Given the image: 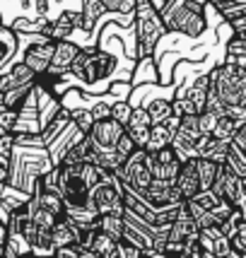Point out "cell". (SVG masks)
I'll return each instance as SVG.
<instances>
[{"label": "cell", "mask_w": 246, "mask_h": 258, "mask_svg": "<svg viewBox=\"0 0 246 258\" xmlns=\"http://www.w3.org/2000/svg\"><path fill=\"white\" fill-rule=\"evenodd\" d=\"M208 10H210L208 0H167L159 12L169 34L201 39L208 32Z\"/></svg>", "instance_id": "1"}, {"label": "cell", "mask_w": 246, "mask_h": 258, "mask_svg": "<svg viewBox=\"0 0 246 258\" xmlns=\"http://www.w3.org/2000/svg\"><path fill=\"white\" fill-rule=\"evenodd\" d=\"M135 56L140 60L155 56L157 44L169 34L167 24L162 20V12L152 0H138L135 8Z\"/></svg>", "instance_id": "2"}, {"label": "cell", "mask_w": 246, "mask_h": 258, "mask_svg": "<svg viewBox=\"0 0 246 258\" xmlns=\"http://www.w3.org/2000/svg\"><path fill=\"white\" fill-rule=\"evenodd\" d=\"M116 68H118V58L113 53L104 51L101 46H82L80 56L73 63L70 78L82 82L85 87H94L97 82L111 80Z\"/></svg>", "instance_id": "3"}, {"label": "cell", "mask_w": 246, "mask_h": 258, "mask_svg": "<svg viewBox=\"0 0 246 258\" xmlns=\"http://www.w3.org/2000/svg\"><path fill=\"white\" fill-rule=\"evenodd\" d=\"M99 215H126V183L118 174L109 171L106 179L90 191V203Z\"/></svg>", "instance_id": "4"}, {"label": "cell", "mask_w": 246, "mask_h": 258, "mask_svg": "<svg viewBox=\"0 0 246 258\" xmlns=\"http://www.w3.org/2000/svg\"><path fill=\"white\" fill-rule=\"evenodd\" d=\"M118 176L126 183V188L145 193L152 186V181H155V174H152V152L135 150L133 155L128 157L126 167L118 171Z\"/></svg>", "instance_id": "5"}, {"label": "cell", "mask_w": 246, "mask_h": 258, "mask_svg": "<svg viewBox=\"0 0 246 258\" xmlns=\"http://www.w3.org/2000/svg\"><path fill=\"white\" fill-rule=\"evenodd\" d=\"M80 51H82V46L75 44L73 39H68V41H56V51H53L51 68H48V73H46L44 78H39V80L51 90V85H56V82H60L66 75H70L73 63H75V58L80 56Z\"/></svg>", "instance_id": "6"}, {"label": "cell", "mask_w": 246, "mask_h": 258, "mask_svg": "<svg viewBox=\"0 0 246 258\" xmlns=\"http://www.w3.org/2000/svg\"><path fill=\"white\" fill-rule=\"evenodd\" d=\"M53 51H56V41H51V39L44 36V34H36L32 44L24 48L22 63H27L39 78H44L46 73H48V68H51Z\"/></svg>", "instance_id": "7"}, {"label": "cell", "mask_w": 246, "mask_h": 258, "mask_svg": "<svg viewBox=\"0 0 246 258\" xmlns=\"http://www.w3.org/2000/svg\"><path fill=\"white\" fill-rule=\"evenodd\" d=\"M87 138L92 140L94 150H118L121 140L126 138V125L118 123L116 118H104L92 125Z\"/></svg>", "instance_id": "8"}, {"label": "cell", "mask_w": 246, "mask_h": 258, "mask_svg": "<svg viewBox=\"0 0 246 258\" xmlns=\"http://www.w3.org/2000/svg\"><path fill=\"white\" fill-rule=\"evenodd\" d=\"M213 193H217L227 205L239 208V203L244 201V176H239L229 164H224L220 171V179L213 186Z\"/></svg>", "instance_id": "9"}, {"label": "cell", "mask_w": 246, "mask_h": 258, "mask_svg": "<svg viewBox=\"0 0 246 258\" xmlns=\"http://www.w3.org/2000/svg\"><path fill=\"white\" fill-rule=\"evenodd\" d=\"M198 244H201L205 258H229L232 251H234L232 239L222 232V227H205V229H201Z\"/></svg>", "instance_id": "10"}, {"label": "cell", "mask_w": 246, "mask_h": 258, "mask_svg": "<svg viewBox=\"0 0 246 258\" xmlns=\"http://www.w3.org/2000/svg\"><path fill=\"white\" fill-rule=\"evenodd\" d=\"M181 167H183V162H181L179 152L171 147H164V150H159L152 155V174H155L157 181H169V183H176L181 174Z\"/></svg>", "instance_id": "11"}, {"label": "cell", "mask_w": 246, "mask_h": 258, "mask_svg": "<svg viewBox=\"0 0 246 258\" xmlns=\"http://www.w3.org/2000/svg\"><path fill=\"white\" fill-rule=\"evenodd\" d=\"M78 29H82V12L63 10L56 20H51V24L46 27L44 36H48L51 41H68Z\"/></svg>", "instance_id": "12"}, {"label": "cell", "mask_w": 246, "mask_h": 258, "mask_svg": "<svg viewBox=\"0 0 246 258\" xmlns=\"http://www.w3.org/2000/svg\"><path fill=\"white\" fill-rule=\"evenodd\" d=\"M143 198H145L155 210H159V208H169V205H181L183 201V196L179 193V188H176V183H169V181H152V186L147 188L145 193H140Z\"/></svg>", "instance_id": "13"}, {"label": "cell", "mask_w": 246, "mask_h": 258, "mask_svg": "<svg viewBox=\"0 0 246 258\" xmlns=\"http://www.w3.org/2000/svg\"><path fill=\"white\" fill-rule=\"evenodd\" d=\"M36 82H39V75L27 63L17 60L8 73L0 75V94H5L10 90H20V87H29V85H36Z\"/></svg>", "instance_id": "14"}, {"label": "cell", "mask_w": 246, "mask_h": 258, "mask_svg": "<svg viewBox=\"0 0 246 258\" xmlns=\"http://www.w3.org/2000/svg\"><path fill=\"white\" fill-rule=\"evenodd\" d=\"M176 188L183 196V201H193L196 196L203 193V183H201V171H198V159H189L183 162L181 174L176 179Z\"/></svg>", "instance_id": "15"}, {"label": "cell", "mask_w": 246, "mask_h": 258, "mask_svg": "<svg viewBox=\"0 0 246 258\" xmlns=\"http://www.w3.org/2000/svg\"><path fill=\"white\" fill-rule=\"evenodd\" d=\"M51 239H53V246L58 248H66V246H80L82 244V229H80L75 222H70L68 217H63L53 232H51Z\"/></svg>", "instance_id": "16"}, {"label": "cell", "mask_w": 246, "mask_h": 258, "mask_svg": "<svg viewBox=\"0 0 246 258\" xmlns=\"http://www.w3.org/2000/svg\"><path fill=\"white\" fill-rule=\"evenodd\" d=\"M0 41H3V56H0V68H3V73H8L15 63H12V58H15V51L20 48V34L12 29L10 24H5L3 29H0Z\"/></svg>", "instance_id": "17"}, {"label": "cell", "mask_w": 246, "mask_h": 258, "mask_svg": "<svg viewBox=\"0 0 246 258\" xmlns=\"http://www.w3.org/2000/svg\"><path fill=\"white\" fill-rule=\"evenodd\" d=\"M80 12H82V32H94V29H99L97 22H99L104 15H111L101 0H82Z\"/></svg>", "instance_id": "18"}, {"label": "cell", "mask_w": 246, "mask_h": 258, "mask_svg": "<svg viewBox=\"0 0 246 258\" xmlns=\"http://www.w3.org/2000/svg\"><path fill=\"white\" fill-rule=\"evenodd\" d=\"M143 106L152 116V123L155 125H164L174 116V97H155V99L145 101Z\"/></svg>", "instance_id": "19"}, {"label": "cell", "mask_w": 246, "mask_h": 258, "mask_svg": "<svg viewBox=\"0 0 246 258\" xmlns=\"http://www.w3.org/2000/svg\"><path fill=\"white\" fill-rule=\"evenodd\" d=\"M183 97H189L201 113L205 111L208 109V99H210V75H198L193 80V85L183 92Z\"/></svg>", "instance_id": "20"}, {"label": "cell", "mask_w": 246, "mask_h": 258, "mask_svg": "<svg viewBox=\"0 0 246 258\" xmlns=\"http://www.w3.org/2000/svg\"><path fill=\"white\" fill-rule=\"evenodd\" d=\"M99 232L109 234L118 244H123V239H126V215H101Z\"/></svg>", "instance_id": "21"}, {"label": "cell", "mask_w": 246, "mask_h": 258, "mask_svg": "<svg viewBox=\"0 0 246 258\" xmlns=\"http://www.w3.org/2000/svg\"><path fill=\"white\" fill-rule=\"evenodd\" d=\"M224 164H217L213 159L198 157V171H201V183H203V193L213 191V186L220 179V171H222Z\"/></svg>", "instance_id": "22"}, {"label": "cell", "mask_w": 246, "mask_h": 258, "mask_svg": "<svg viewBox=\"0 0 246 258\" xmlns=\"http://www.w3.org/2000/svg\"><path fill=\"white\" fill-rule=\"evenodd\" d=\"M174 138L176 135L171 133V128L167 123L164 125H152V138H150V145H147V152H159L164 147H171L174 145Z\"/></svg>", "instance_id": "23"}, {"label": "cell", "mask_w": 246, "mask_h": 258, "mask_svg": "<svg viewBox=\"0 0 246 258\" xmlns=\"http://www.w3.org/2000/svg\"><path fill=\"white\" fill-rule=\"evenodd\" d=\"M246 121L244 118H236V116H222L220 118V123H217V128H215V138L217 140H224V143H232L234 140V135L239 133V128L244 125Z\"/></svg>", "instance_id": "24"}, {"label": "cell", "mask_w": 246, "mask_h": 258, "mask_svg": "<svg viewBox=\"0 0 246 258\" xmlns=\"http://www.w3.org/2000/svg\"><path fill=\"white\" fill-rule=\"evenodd\" d=\"M152 116L147 113L145 106H135L133 109V116H131V121H128V131H143V128H152Z\"/></svg>", "instance_id": "25"}, {"label": "cell", "mask_w": 246, "mask_h": 258, "mask_svg": "<svg viewBox=\"0 0 246 258\" xmlns=\"http://www.w3.org/2000/svg\"><path fill=\"white\" fill-rule=\"evenodd\" d=\"M73 123L78 125L80 131L90 133V131H92V125L97 123V121H94V116H92L90 109H73Z\"/></svg>", "instance_id": "26"}, {"label": "cell", "mask_w": 246, "mask_h": 258, "mask_svg": "<svg viewBox=\"0 0 246 258\" xmlns=\"http://www.w3.org/2000/svg\"><path fill=\"white\" fill-rule=\"evenodd\" d=\"M133 104L131 101H113V111H111V118H116L118 123L128 125V121H131V116H133Z\"/></svg>", "instance_id": "27"}, {"label": "cell", "mask_w": 246, "mask_h": 258, "mask_svg": "<svg viewBox=\"0 0 246 258\" xmlns=\"http://www.w3.org/2000/svg\"><path fill=\"white\" fill-rule=\"evenodd\" d=\"M20 121L17 109H0V131L3 133H15V125Z\"/></svg>", "instance_id": "28"}, {"label": "cell", "mask_w": 246, "mask_h": 258, "mask_svg": "<svg viewBox=\"0 0 246 258\" xmlns=\"http://www.w3.org/2000/svg\"><path fill=\"white\" fill-rule=\"evenodd\" d=\"M220 113H215V111H203L201 113V128H203V133L205 135H213L215 133V128H217V123H220Z\"/></svg>", "instance_id": "29"}, {"label": "cell", "mask_w": 246, "mask_h": 258, "mask_svg": "<svg viewBox=\"0 0 246 258\" xmlns=\"http://www.w3.org/2000/svg\"><path fill=\"white\" fill-rule=\"evenodd\" d=\"M90 111H92V116H94V121H104V118H111L113 104H109V101H97Z\"/></svg>", "instance_id": "30"}, {"label": "cell", "mask_w": 246, "mask_h": 258, "mask_svg": "<svg viewBox=\"0 0 246 258\" xmlns=\"http://www.w3.org/2000/svg\"><path fill=\"white\" fill-rule=\"evenodd\" d=\"M232 145L239 150V152H244L246 155V123L239 128V133L234 135V140H232Z\"/></svg>", "instance_id": "31"}, {"label": "cell", "mask_w": 246, "mask_h": 258, "mask_svg": "<svg viewBox=\"0 0 246 258\" xmlns=\"http://www.w3.org/2000/svg\"><path fill=\"white\" fill-rule=\"evenodd\" d=\"M118 150H121V152L126 155V157H131V155H133L135 150H138V145H135L133 140H131V135L126 133V138L121 140V145H118Z\"/></svg>", "instance_id": "32"}, {"label": "cell", "mask_w": 246, "mask_h": 258, "mask_svg": "<svg viewBox=\"0 0 246 258\" xmlns=\"http://www.w3.org/2000/svg\"><path fill=\"white\" fill-rule=\"evenodd\" d=\"M56 258H80V246H66V248H58Z\"/></svg>", "instance_id": "33"}, {"label": "cell", "mask_w": 246, "mask_h": 258, "mask_svg": "<svg viewBox=\"0 0 246 258\" xmlns=\"http://www.w3.org/2000/svg\"><path fill=\"white\" fill-rule=\"evenodd\" d=\"M32 8L39 17H48V0H32Z\"/></svg>", "instance_id": "34"}, {"label": "cell", "mask_w": 246, "mask_h": 258, "mask_svg": "<svg viewBox=\"0 0 246 258\" xmlns=\"http://www.w3.org/2000/svg\"><path fill=\"white\" fill-rule=\"evenodd\" d=\"M145 258H171L167 253H159V251H145Z\"/></svg>", "instance_id": "35"}, {"label": "cell", "mask_w": 246, "mask_h": 258, "mask_svg": "<svg viewBox=\"0 0 246 258\" xmlns=\"http://www.w3.org/2000/svg\"><path fill=\"white\" fill-rule=\"evenodd\" d=\"M239 213H241V217H244V222H246V196H244V201L239 203Z\"/></svg>", "instance_id": "36"}]
</instances>
